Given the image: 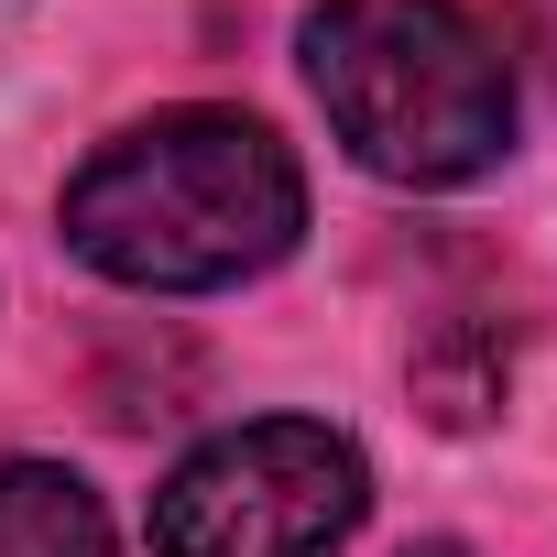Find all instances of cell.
Listing matches in <instances>:
<instances>
[{"mask_svg":"<svg viewBox=\"0 0 557 557\" xmlns=\"http://www.w3.org/2000/svg\"><path fill=\"white\" fill-rule=\"evenodd\" d=\"M66 251L132 296H219L251 285L307 230V164L251 110H153L110 132L55 208Z\"/></svg>","mask_w":557,"mask_h":557,"instance_id":"1","label":"cell"},{"mask_svg":"<svg viewBox=\"0 0 557 557\" xmlns=\"http://www.w3.org/2000/svg\"><path fill=\"white\" fill-rule=\"evenodd\" d=\"M307 88L361 175L383 186H481L513 153V66L470 0H318Z\"/></svg>","mask_w":557,"mask_h":557,"instance_id":"2","label":"cell"},{"mask_svg":"<svg viewBox=\"0 0 557 557\" xmlns=\"http://www.w3.org/2000/svg\"><path fill=\"white\" fill-rule=\"evenodd\" d=\"M372 513V459L318 416L197 437L153 492V557H339Z\"/></svg>","mask_w":557,"mask_h":557,"instance_id":"3","label":"cell"},{"mask_svg":"<svg viewBox=\"0 0 557 557\" xmlns=\"http://www.w3.org/2000/svg\"><path fill=\"white\" fill-rule=\"evenodd\" d=\"M0 557H121L110 503L66 459H0Z\"/></svg>","mask_w":557,"mask_h":557,"instance_id":"4","label":"cell"},{"mask_svg":"<svg viewBox=\"0 0 557 557\" xmlns=\"http://www.w3.org/2000/svg\"><path fill=\"white\" fill-rule=\"evenodd\" d=\"M405 557H470V546H405Z\"/></svg>","mask_w":557,"mask_h":557,"instance_id":"5","label":"cell"}]
</instances>
